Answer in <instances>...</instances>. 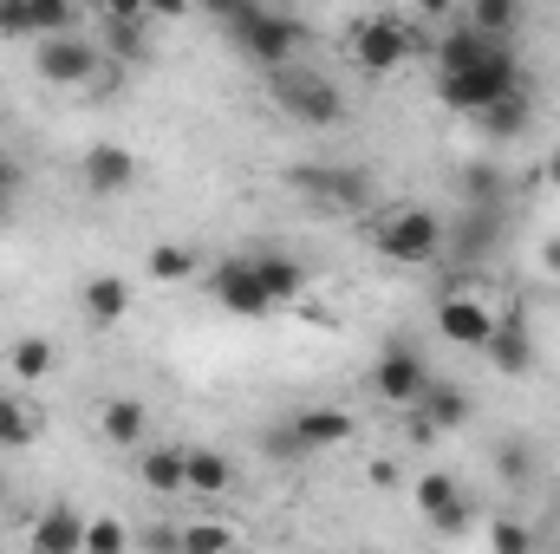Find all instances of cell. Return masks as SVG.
Returning a JSON list of instances; mask_svg holds the SVG:
<instances>
[{"mask_svg": "<svg viewBox=\"0 0 560 554\" xmlns=\"http://www.w3.org/2000/svg\"><path fill=\"white\" fill-rule=\"evenodd\" d=\"M359 430V417L339 412V405H306V412L287 417V437L300 443V450H332V443H346Z\"/></svg>", "mask_w": 560, "mask_h": 554, "instance_id": "9a60e30c", "label": "cell"}, {"mask_svg": "<svg viewBox=\"0 0 560 554\" xmlns=\"http://www.w3.org/2000/svg\"><path fill=\"white\" fill-rule=\"evenodd\" d=\"M411 53H423V39L405 13H372V20L352 26V59H359L365 72H392V66H405Z\"/></svg>", "mask_w": 560, "mask_h": 554, "instance_id": "5b68a950", "label": "cell"}, {"mask_svg": "<svg viewBox=\"0 0 560 554\" xmlns=\"http://www.w3.org/2000/svg\"><path fill=\"white\" fill-rule=\"evenodd\" d=\"M7 366H13V379H20V385L46 379V372H52V339H39V333L13 339V346H7Z\"/></svg>", "mask_w": 560, "mask_h": 554, "instance_id": "484cf974", "label": "cell"}, {"mask_svg": "<svg viewBox=\"0 0 560 554\" xmlns=\"http://www.w3.org/2000/svg\"><path fill=\"white\" fill-rule=\"evenodd\" d=\"M98 430H105V443H118V450L143 443V430H150V412H143V399H112V405L98 412Z\"/></svg>", "mask_w": 560, "mask_h": 554, "instance_id": "44dd1931", "label": "cell"}, {"mask_svg": "<svg viewBox=\"0 0 560 554\" xmlns=\"http://www.w3.org/2000/svg\"><path fill=\"white\" fill-rule=\"evenodd\" d=\"M541 176H548V183L560 189V150H548V170H541Z\"/></svg>", "mask_w": 560, "mask_h": 554, "instance_id": "8d00e7d4", "label": "cell"}, {"mask_svg": "<svg viewBox=\"0 0 560 554\" xmlns=\"http://www.w3.org/2000/svg\"><path fill=\"white\" fill-rule=\"evenodd\" d=\"M255 275H261V287H268L275 307L300 300V287H306V268H300L293 255H255Z\"/></svg>", "mask_w": 560, "mask_h": 554, "instance_id": "7402d4cb", "label": "cell"}, {"mask_svg": "<svg viewBox=\"0 0 560 554\" xmlns=\"http://www.w3.org/2000/svg\"><path fill=\"white\" fill-rule=\"evenodd\" d=\"M13 189H20V163L0 150V196H13Z\"/></svg>", "mask_w": 560, "mask_h": 554, "instance_id": "836d02e7", "label": "cell"}, {"mask_svg": "<svg viewBox=\"0 0 560 554\" xmlns=\"http://www.w3.org/2000/svg\"><path fill=\"white\" fill-rule=\"evenodd\" d=\"M372 489H398V470L392 463H372Z\"/></svg>", "mask_w": 560, "mask_h": 554, "instance_id": "e575fe53", "label": "cell"}, {"mask_svg": "<svg viewBox=\"0 0 560 554\" xmlns=\"http://www.w3.org/2000/svg\"><path fill=\"white\" fill-rule=\"evenodd\" d=\"M176 549L183 554H235V522H215V516L183 522V529H176Z\"/></svg>", "mask_w": 560, "mask_h": 554, "instance_id": "cb8c5ba5", "label": "cell"}, {"mask_svg": "<svg viewBox=\"0 0 560 554\" xmlns=\"http://www.w3.org/2000/svg\"><path fill=\"white\" fill-rule=\"evenodd\" d=\"M418 412H423V430H456V424H469V392H456V385H430Z\"/></svg>", "mask_w": 560, "mask_h": 554, "instance_id": "603a6c76", "label": "cell"}, {"mask_svg": "<svg viewBox=\"0 0 560 554\" xmlns=\"http://www.w3.org/2000/svg\"><path fill=\"white\" fill-rule=\"evenodd\" d=\"M0 209H7V196H0Z\"/></svg>", "mask_w": 560, "mask_h": 554, "instance_id": "74e56055", "label": "cell"}, {"mask_svg": "<svg viewBox=\"0 0 560 554\" xmlns=\"http://www.w3.org/2000/svg\"><path fill=\"white\" fill-rule=\"evenodd\" d=\"M26 549H33V554H85V516H79V509H66V503L39 509V516H33V529H26Z\"/></svg>", "mask_w": 560, "mask_h": 554, "instance_id": "5bb4252c", "label": "cell"}, {"mask_svg": "<svg viewBox=\"0 0 560 554\" xmlns=\"http://www.w3.org/2000/svg\"><path fill=\"white\" fill-rule=\"evenodd\" d=\"M33 66H39V79H52V85H98V72H105V46L66 33V39H46V46L33 53Z\"/></svg>", "mask_w": 560, "mask_h": 554, "instance_id": "52a82bcc", "label": "cell"}, {"mask_svg": "<svg viewBox=\"0 0 560 554\" xmlns=\"http://www.w3.org/2000/svg\"><path fill=\"white\" fill-rule=\"evenodd\" d=\"M430 385H436V379H430V366H423L418 346H385L378 366H372V392H378L385 405H423Z\"/></svg>", "mask_w": 560, "mask_h": 554, "instance_id": "8992f818", "label": "cell"}, {"mask_svg": "<svg viewBox=\"0 0 560 554\" xmlns=\"http://www.w3.org/2000/svg\"><path fill=\"white\" fill-rule=\"evenodd\" d=\"M515 92H528L522 85V59L509 53V46H489L469 72H450V79H436V99L450 105V112H489V105H502V99H515Z\"/></svg>", "mask_w": 560, "mask_h": 554, "instance_id": "7a4b0ae2", "label": "cell"}, {"mask_svg": "<svg viewBox=\"0 0 560 554\" xmlns=\"http://www.w3.org/2000/svg\"><path fill=\"white\" fill-rule=\"evenodd\" d=\"M79 307H85V320H92V326H118V320L131 313V280H125V275H98V280H85Z\"/></svg>", "mask_w": 560, "mask_h": 554, "instance_id": "e0dca14e", "label": "cell"}, {"mask_svg": "<svg viewBox=\"0 0 560 554\" xmlns=\"http://www.w3.org/2000/svg\"><path fill=\"white\" fill-rule=\"evenodd\" d=\"M482 359L502 372V379H522L528 366H535V339H528V326H522V313H495V333H489V346H482Z\"/></svg>", "mask_w": 560, "mask_h": 554, "instance_id": "2e32d148", "label": "cell"}, {"mask_svg": "<svg viewBox=\"0 0 560 554\" xmlns=\"http://www.w3.org/2000/svg\"><path fill=\"white\" fill-rule=\"evenodd\" d=\"M378 255L385 262H430L436 249H443V222H436V209H423V203H398V209H385V222H378Z\"/></svg>", "mask_w": 560, "mask_h": 554, "instance_id": "277c9868", "label": "cell"}, {"mask_svg": "<svg viewBox=\"0 0 560 554\" xmlns=\"http://www.w3.org/2000/svg\"><path fill=\"white\" fill-rule=\"evenodd\" d=\"M489 554H535V535L522 522H489Z\"/></svg>", "mask_w": 560, "mask_h": 554, "instance_id": "f546056e", "label": "cell"}, {"mask_svg": "<svg viewBox=\"0 0 560 554\" xmlns=\"http://www.w3.org/2000/svg\"><path fill=\"white\" fill-rule=\"evenodd\" d=\"M150 554H183L176 549V529H150V542H143Z\"/></svg>", "mask_w": 560, "mask_h": 554, "instance_id": "d6a6232c", "label": "cell"}, {"mask_svg": "<svg viewBox=\"0 0 560 554\" xmlns=\"http://www.w3.org/2000/svg\"><path fill=\"white\" fill-rule=\"evenodd\" d=\"M436 333H443L450 346H463V353H482L489 333H495V313H489V300H476V293H450V300H436Z\"/></svg>", "mask_w": 560, "mask_h": 554, "instance_id": "30bf717a", "label": "cell"}, {"mask_svg": "<svg viewBox=\"0 0 560 554\" xmlns=\"http://www.w3.org/2000/svg\"><path fill=\"white\" fill-rule=\"evenodd\" d=\"M541 268H548V275H560V235H555V242H541Z\"/></svg>", "mask_w": 560, "mask_h": 554, "instance_id": "d590c367", "label": "cell"}, {"mask_svg": "<svg viewBox=\"0 0 560 554\" xmlns=\"http://www.w3.org/2000/svg\"><path fill=\"white\" fill-rule=\"evenodd\" d=\"M476 125H482V138H489V143L522 138V131H528V92H515V99H502V105L476 112Z\"/></svg>", "mask_w": 560, "mask_h": 554, "instance_id": "d4e9b609", "label": "cell"}, {"mask_svg": "<svg viewBox=\"0 0 560 554\" xmlns=\"http://www.w3.org/2000/svg\"><path fill=\"white\" fill-rule=\"evenodd\" d=\"M143 26H150L143 7H112V13H105V59H138Z\"/></svg>", "mask_w": 560, "mask_h": 554, "instance_id": "ffe728a7", "label": "cell"}, {"mask_svg": "<svg viewBox=\"0 0 560 554\" xmlns=\"http://www.w3.org/2000/svg\"><path fill=\"white\" fill-rule=\"evenodd\" d=\"M138 483L150 489V496H176V489H189V476H183V450H176V443L143 450L138 457Z\"/></svg>", "mask_w": 560, "mask_h": 554, "instance_id": "d6986e66", "label": "cell"}, {"mask_svg": "<svg viewBox=\"0 0 560 554\" xmlns=\"http://www.w3.org/2000/svg\"><path fill=\"white\" fill-rule=\"evenodd\" d=\"M209 293L235 313V320H261L275 300H268V287L255 275V255H229V262H215V275H209Z\"/></svg>", "mask_w": 560, "mask_h": 554, "instance_id": "9c48e42d", "label": "cell"}, {"mask_svg": "<svg viewBox=\"0 0 560 554\" xmlns=\"http://www.w3.org/2000/svg\"><path fill=\"white\" fill-rule=\"evenodd\" d=\"M418 509L430 516V529H443V535L469 529V496H463V483L450 470H423L418 476Z\"/></svg>", "mask_w": 560, "mask_h": 554, "instance_id": "8fae6325", "label": "cell"}, {"mask_svg": "<svg viewBox=\"0 0 560 554\" xmlns=\"http://www.w3.org/2000/svg\"><path fill=\"white\" fill-rule=\"evenodd\" d=\"M189 275H196V249H183V242L150 249V280H189Z\"/></svg>", "mask_w": 560, "mask_h": 554, "instance_id": "f1b7e54d", "label": "cell"}, {"mask_svg": "<svg viewBox=\"0 0 560 554\" xmlns=\"http://www.w3.org/2000/svg\"><path fill=\"white\" fill-rule=\"evenodd\" d=\"M79 176H85L92 196H118V189L138 183V157H131L125 143H92V150L79 157Z\"/></svg>", "mask_w": 560, "mask_h": 554, "instance_id": "4fadbf2b", "label": "cell"}, {"mask_svg": "<svg viewBox=\"0 0 560 554\" xmlns=\"http://www.w3.org/2000/svg\"><path fill=\"white\" fill-rule=\"evenodd\" d=\"M85 554H131V529L118 516H85Z\"/></svg>", "mask_w": 560, "mask_h": 554, "instance_id": "83f0119b", "label": "cell"}, {"mask_svg": "<svg viewBox=\"0 0 560 554\" xmlns=\"http://www.w3.org/2000/svg\"><path fill=\"white\" fill-rule=\"evenodd\" d=\"M463 189H469V196H476V209H489V203H495V196H502V170H489V163H476V170H469V176H463Z\"/></svg>", "mask_w": 560, "mask_h": 554, "instance_id": "4dcf8cb0", "label": "cell"}, {"mask_svg": "<svg viewBox=\"0 0 560 554\" xmlns=\"http://www.w3.org/2000/svg\"><path fill=\"white\" fill-rule=\"evenodd\" d=\"M0 33L7 39H66L79 33V13L66 0H0Z\"/></svg>", "mask_w": 560, "mask_h": 554, "instance_id": "ba28073f", "label": "cell"}, {"mask_svg": "<svg viewBox=\"0 0 560 554\" xmlns=\"http://www.w3.org/2000/svg\"><path fill=\"white\" fill-rule=\"evenodd\" d=\"M183 476H189V489L196 496H229L235 489V463L222 457V450H183Z\"/></svg>", "mask_w": 560, "mask_h": 554, "instance_id": "ac0fdd59", "label": "cell"}, {"mask_svg": "<svg viewBox=\"0 0 560 554\" xmlns=\"http://www.w3.org/2000/svg\"><path fill=\"white\" fill-rule=\"evenodd\" d=\"M275 105L287 118H300V125H313V131H332L339 118H346V92L326 79V72H313V66H280L275 72Z\"/></svg>", "mask_w": 560, "mask_h": 554, "instance_id": "3957f363", "label": "cell"}, {"mask_svg": "<svg viewBox=\"0 0 560 554\" xmlns=\"http://www.w3.org/2000/svg\"><path fill=\"white\" fill-rule=\"evenodd\" d=\"M33 437H39V412L0 392V450H20V443H33Z\"/></svg>", "mask_w": 560, "mask_h": 554, "instance_id": "4316f807", "label": "cell"}, {"mask_svg": "<svg viewBox=\"0 0 560 554\" xmlns=\"http://www.w3.org/2000/svg\"><path fill=\"white\" fill-rule=\"evenodd\" d=\"M293 189H306L319 209H365V196H372V183H365L359 170H339V163H332V170H326V163H319V170H313V163L293 170Z\"/></svg>", "mask_w": 560, "mask_h": 554, "instance_id": "7c38bea8", "label": "cell"}, {"mask_svg": "<svg viewBox=\"0 0 560 554\" xmlns=\"http://www.w3.org/2000/svg\"><path fill=\"white\" fill-rule=\"evenodd\" d=\"M495 476H502V483H522V476H528V443H502V450H495Z\"/></svg>", "mask_w": 560, "mask_h": 554, "instance_id": "1f68e13d", "label": "cell"}, {"mask_svg": "<svg viewBox=\"0 0 560 554\" xmlns=\"http://www.w3.org/2000/svg\"><path fill=\"white\" fill-rule=\"evenodd\" d=\"M215 20H222V33H235V46L255 59V66H293V53H300V39H306V26L293 20V13H268V7H255V0H229V7H215Z\"/></svg>", "mask_w": 560, "mask_h": 554, "instance_id": "6da1fadb", "label": "cell"}]
</instances>
